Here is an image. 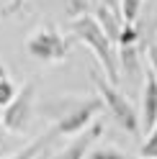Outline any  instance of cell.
Returning <instances> with one entry per match:
<instances>
[{
	"label": "cell",
	"instance_id": "9c48e42d",
	"mask_svg": "<svg viewBox=\"0 0 157 159\" xmlns=\"http://www.w3.org/2000/svg\"><path fill=\"white\" fill-rule=\"evenodd\" d=\"M54 136H57V134H54V128H52V131H46L44 136H39L36 141H31L28 146H23L21 152H16V154H11L8 159H36V157H39V154H41L44 149L49 146V141H52Z\"/></svg>",
	"mask_w": 157,
	"mask_h": 159
},
{
	"label": "cell",
	"instance_id": "5bb4252c",
	"mask_svg": "<svg viewBox=\"0 0 157 159\" xmlns=\"http://www.w3.org/2000/svg\"><path fill=\"white\" fill-rule=\"evenodd\" d=\"M136 44H139V28L124 23V31H121V36H119V49H124V46H136Z\"/></svg>",
	"mask_w": 157,
	"mask_h": 159
},
{
	"label": "cell",
	"instance_id": "d6986e66",
	"mask_svg": "<svg viewBox=\"0 0 157 159\" xmlns=\"http://www.w3.org/2000/svg\"><path fill=\"white\" fill-rule=\"evenodd\" d=\"M0 77H8V72H5V67L0 64Z\"/></svg>",
	"mask_w": 157,
	"mask_h": 159
},
{
	"label": "cell",
	"instance_id": "7a4b0ae2",
	"mask_svg": "<svg viewBox=\"0 0 157 159\" xmlns=\"http://www.w3.org/2000/svg\"><path fill=\"white\" fill-rule=\"evenodd\" d=\"M90 80L98 90V98H101V103H106V108L111 111V116L116 118V123H119L126 134H139V116H136L134 105L126 100V95L119 90L116 85H111L106 77H101L98 72H90Z\"/></svg>",
	"mask_w": 157,
	"mask_h": 159
},
{
	"label": "cell",
	"instance_id": "8992f818",
	"mask_svg": "<svg viewBox=\"0 0 157 159\" xmlns=\"http://www.w3.org/2000/svg\"><path fill=\"white\" fill-rule=\"evenodd\" d=\"M101 134H103V121H93L83 134L72 136V141L67 144V146H64L54 159H85L88 154H90L93 144L101 139Z\"/></svg>",
	"mask_w": 157,
	"mask_h": 159
},
{
	"label": "cell",
	"instance_id": "ffe728a7",
	"mask_svg": "<svg viewBox=\"0 0 157 159\" xmlns=\"http://www.w3.org/2000/svg\"><path fill=\"white\" fill-rule=\"evenodd\" d=\"M0 126H3V111H0Z\"/></svg>",
	"mask_w": 157,
	"mask_h": 159
},
{
	"label": "cell",
	"instance_id": "2e32d148",
	"mask_svg": "<svg viewBox=\"0 0 157 159\" xmlns=\"http://www.w3.org/2000/svg\"><path fill=\"white\" fill-rule=\"evenodd\" d=\"M88 0H67V13H70V18L75 21V18L80 16H88Z\"/></svg>",
	"mask_w": 157,
	"mask_h": 159
},
{
	"label": "cell",
	"instance_id": "9a60e30c",
	"mask_svg": "<svg viewBox=\"0 0 157 159\" xmlns=\"http://www.w3.org/2000/svg\"><path fill=\"white\" fill-rule=\"evenodd\" d=\"M90 159H126V154L113 146H101V149H93Z\"/></svg>",
	"mask_w": 157,
	"mask_h": 159
},
{
	"label": "cell",
	"instance_id": "5b68a950",
	"mask_svg": "<svg viewBox=\"0 0 157 159\" xmlns=\"http://www.w3.org/2000/svg\"><path fill=\"white\" fill-rule=\"evenodd\" d=\"M34 95H36V85L28 80L21 85V90L16 93V98L3 108V126L8 131H23L34 116Z\"/></svg>",
	"mask_w": 157,
	"mask_h": 159
},
{
	"label": "cell",
	"instance_id": "277c9868",
	"mask_svg": "<svg viewBox=\"0 0 157 159\" xmlns=\"http://www.w3.org/2000/svg\"><path fill=\"white\" fill-rule=\"evenodd\" d=\"M26 52L39 62H62L70 52V41L57 28H39L26 39Z\"/></svg>",
	"mask_w": 157,
	"mask_h": 159
},
{
	"label": "cell",
	"instance_id": "52a82bcc",
	"mask_svg": "<svg viewBox=\"0 0 157 159\" xmlns=\"http://www.w3.org/2000/svg\"><path fill=\"white\" fill-rule=\"evenodd\" d=\"M142 128L147 134L157 126V77L152 75V69L144 77V95H142Z\"/></svg>",
	"mask_w": 157,
	"mask_h": 159
},
{
	"label": "cell",
	"instance_id": "ac0fdd59",
	"mask_svg": "<svg viewBox=\"0 0 157 159\" xmlns=\"http://www.w3.org/2000/svg\"><path fill=\"white\" fill-rule=\"evenodd\" d=\"M101 3H103L106 8H111V11H116V13H121V0H101Z\"/></svg>",
	"mask_w": 157,
	"mask_h": 159
},
{
	"label": "cell",
	"instance_id": "6da1fadb",
	"mask_svg": "<svg viewBox=\"0 0 157 159\" xmlns=\"http://www.w3.org/2000/svg\"><path fill=\"white\" fill-rule=\"evenodd\" d=\"M70 31H72V39L75 41H83L85 46H90L98 62H101L103 72H106V80L111 85L119 82V54L113 52V41L103 34V28L98 26V21L88 13V16H80L70 21Z\"/></svg>",
	"mask_w": 157,
	"mask_h": 159
},
{
	"label": "cell",
	"instance_id": "30bf717a",
	"mask_svg": "<svg viewBox=\"0 0 157 159\" xmlns=\"http://www.w3.org/2000/svg\"><path fill=\"white\" fill-rule=\"evenodd\" d=\"M142 3L144 0H121V18L126 26H136L139 13H142Z\"/></svg>",
	"mask_w": 157,
	"mask_h": 159
},
{
	"label": "cell",
	"instance_id": "ba28073f",
	"mask_svg": "<svg viewBox=\"0 0 157 159\" xmlns=\"http://www.w3.org/2000/svg\"><path fill=\"white\" fill-rule=\"evenodd\" d=\"M95 13H98V26L103 28V34L111 39L113 44H119V36H121V31H124V18H121V13H116V11H111V8H106L103 3H98V8H95Z\"/></svg>",
	"mask_w": 157,
	"mask_h": 159
},
{
	"label": "cell",
	"instance_id": "e0dca14e",
	"mask_svg": "<svg viewBox=\"0 0 157 159\" xmlns=\"http://www.w3.org/2000/svg\"><path fill=\"white\" fill-rule=\"evenodd\" d=\"M147 59H150V64H152V75L157 77V44L147 46Z\"/></svg>",
	"mask_w": 157,
	"mask_h": 159
},
{
	"label": "cell",
	"instance_id": "8fae6325",
	"mask_svg": "<svg viewBox=\"0 0 157 159\" xmlns=\"http://www.w3.org/2000/svg\"><path fill=\"white\" fill-rule=\"evenodd\" d=\"M119 62L124 64V69L129 75H134L139 69V54H136V46H124L121 54H119Z\"/></svg>",
	"mask_w": 157,
	"mask_h": 159
},
{
	"label": "cell",
	"instance_id": "7c38bea8",
	"mask_svg": "<svg viewBox=\"0 0 157 159\" xmlns=\"http://www.w3.org/2000/svg\"><path fill=\"white\" fill-rule=\"evenodd\" d=\"M139 157H142V159H157V126L147 134L144 144H142V149H139Z\"/></svg>",
	"mask_w": 157,
	"mask_h": 159
},
{
	"label": "cell",
	"instance_id": "3957f363",
	"mask_svg": "<svg viewBox=\"0 0 157 159\" xmlns=\"http://www.w3.org/2000/svg\"><path fill=\"white\" fill-rule=\"evenodd\" d=\"M101 111V98H85V100H70V105L57 116L54 134L57 136H77L90 126L93 116Z\"/></svg>",
	"mask_w": 157,
	"mask_h": 159
},
{
	"label": "cell",
	"instance_id": "4fadbf2b",
	"mask_svg": "<svg viewBox=\"0 0 157 159\" xmlns=\"http://www.w3.org/2000/svg\"><path fill=\"white\" fill-rule=\"evenodd\" d=\"M16 93H18V90H16V85L11 82V80H8V77H0V111H3V108L16 98Z\"/></svg>",
	"mask_w": 157,
	"mask_h": 159
}]
</instances>
